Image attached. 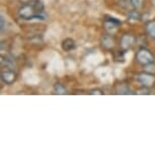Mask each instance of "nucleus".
Segmentation results:
<instances>
[{
    "instance_id": "4468645a",
    "label": "nucleus",
    "mask_w": 155,
    "mask_h": 155,
    "mask_svg": "<svg viewBox=\"0 0 155 155\" xmlns=\"http://www.w3.org/2000/svg\"><path fill=\"white\" fill-rule=\"evenodd\" d=\"M4 27H5V19L3 15H1V30L3 31L4 30Z\"/></svg>"
},
{
    "instance_id": "f257e3e1",
    "label": "nucleus",
    "mask_w": 155,
    "mask_h": 155,
    "mask_svg": "<svg viewBox=\"0 0 155 155\" xmlns=\"http://www.w3.org/2000/svg\"><path fill=\"white\" fill-rule=\"evenodd\" d=\"M18 15L20 18L25 19V20H31L35 18H38L41 20L45 19L44 12H40L36 8L33 2H30V3H28V4L22 5L18 9Z\"/></svg>"
},
{
    "instance_id": "9d476101",
    "label": "nucleus",
    "mask_w": 155,
    "mask_h": 155,
    "mask_svg": "<svg viewBox=\"0 0 155 155\" xmlns=\"http://www.w3.org/2000/svg\"><path fill=\"white\" fill-rule=\"evenodd\" d=\"M54 89H55V92H56L57 94H66V93H67L66 88L62 85V84H60V83L55 84Z\"/></svg>"
},
{
    "instance_id": "f03ea898",
    "label": "nucleus",
    "mask_w": 155,
    "mask_h": 155,
    "mask_svg": "<svg viewBox=\"0 0 155 155\" xmlns=\"http://www.w3.org/2000/svg\"><path fill=\"white\" fill-rule=\"evenodd\" d=\"M136 60L142 65H151L154 62L153 55L150 53V51L146 49H140L136 54Z\"/></svg>"
},
{
    "instance_id": "9b49d317",
    "label": "nucleus",
    "mask_w": 155,
    "mask_h": 155,
    "mask_svg": "<svg viewBox=\"0 0 155 155\" xmlns=\"http://www.w3.org/2000/svg\"><path fill=\"white\" fill-rule=\"evenodd\" d=\"M119 4L121 5L123 8H125V9H130V7L133 6L131 0H130V1H129V0H120Z\"/></svg>"
},
{
    "instance_id": "7ed1b4c3",
    "label": "nucleus",
    "mask_w": 155,
    "mask_h": 155,
    "mask_svg": "<svg viewBox=\"0 0 155 155\" xmlns=\"http://www.w3.org/2000/svg\"><path fill=\"white\" fill-rule=\"evenodd\" d=\"M120 25H121V21L119 19L112 16H106V19H104V30L109 34L116 33Z\"/></svg>"
},
{
    "instance_id": "6e6552de",
    "label": "nucleus",
    "mask_w": 155,
    "mask_h": 155,
    "mask_svg": "<svg viewBox=\"0 0 155 155\" xmlns=\"http://www.w3.org/2000/svg\"><path fill=\"white\" fill-rule=\"evenodd\" d=\"M101 45H102L104 48L110 50V49H112L114 46H115V42H114L113 38L110 36H104L101 39Z\"/></svg>"
},
{
    "instance_id": "ddd939ff",
    "label": "nucleus",
    "mask_w": 155,
    "mask_h": 155,
    "mask_svg": "<svg viewBox=\"0 0 155 155\" xmlns=\"http://www.w3.org/2000/svg\"><path fill=\"white\" fill-rule=\"evenodd\" d=\"M130 18L131 19H139L140 18V15H139V13L138 12H136V11H134V10H132V11H130Z\"/></svg>"
},
{
    "instance_id": "423d86ee",
    "label": "nucleus",
    "mask_w": 155,
    "mask_h": 155,
    "mask_svg": "<svg viewBox=\"0 0 155 155\" xmlns=\"http://www.w3.org/2000/svg\"><path fill=\"white\" fill-rule=\"evenodd\" d=\"M134 37H132L131 35H124L121 39V47L123 50H128L133 46L134 44Z\"/></svg>"
},
{
    "instance_id": "f8f14e48",
    "label": "nucleus",
    "mask_w": 155,
    "mask_h": 155,
    "mask_svg": "<svg viewBox=\"0 0 155 155\" xmlns=\"http://www.w3.org/2000/svg\"><path fill=\"white\" fill-rule=\"evenodd\" d=\"M131 2H132V5L134 8H141L144 0H131Z\"/></svg>"
},
{
    "instance_id": "1a4fd4ad",
    "label": "nucleus",
    "mask_w": 155,
    "mask_h": 155,
    "mask_svg": "<svg viewBox=\"0 0 155 155\" xmlns=\"http://www.w3.org/2000/svg\"><path fill=\"white\" fill-rule=\"evenodd\" d=\"M146 31L149 34V36L152 37L155 40V21H149L146 25Z\"/></svg>"
},
{
    "instance_id": "0eeeda50",
    "label": "nucleus",
    "mask_w": 155,
    "mask_h": 155,
    "mask_svg": "<svg viewBox=\"0 0 155 155\" xmlns=\"http://www.w3.org/2000/svg\"><path fill=\"white\" fill-rule=\"evenodd\" d=\"M74 48H75V42L72 39H70V38H67V39H65L62 42V49L64 51L69 52Z\"/></svg>"
},
{
    "instance_id": "2eb2a0df",
    "label": "nucleus",
    "mask_w": 155,
    "mask_h": 155,
    "mask_svg": "<svg viewBox=\"0 0 155 155\" xmlns=\"http://www.w3.org/2000/svg\"><path fill=\"white\" fill-rule=\"evenodd\" d=\"M94 93H96V94H101V92L99 90H93V91L90 92V94H94Z\"/></svg>"
},
{
    "instance_id": "39448f33",
    "label": "nucleus",
    "mask_w": 155,
    "mask_h": 155,
    "mask_svg": "<svg viewBox=\"0 0 155 155\" xmlns=\"http://www.w3.org/2000/svg\"><path fill=\"white\" fill-rule=\"evenodd\" d=\"M1 79L5 84H12L16 79V74L12 70H6L1 73Z\"/></svg>"
},
{
    "instance_id": "20e7f679",
    "label": "nucleus",
    "mask_w": 155,
    "mask_h": 155,
    "mask_svg": "<svg viewBox=\"0 0 155 155\" xmlns=\"http://www.w3.org/2000/svg\"><path fill=\"white\" fill-rule=\"evenodd\" d=\"M137 80L142 84L143 86L150 87L155 83V77L149 73H141L137 76Z\"/></svg>"
}]
</instances>
